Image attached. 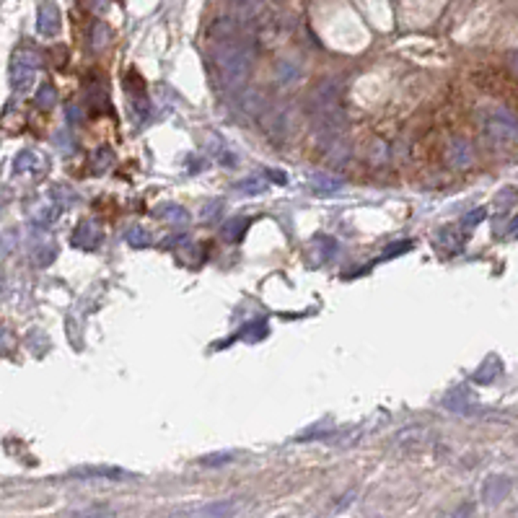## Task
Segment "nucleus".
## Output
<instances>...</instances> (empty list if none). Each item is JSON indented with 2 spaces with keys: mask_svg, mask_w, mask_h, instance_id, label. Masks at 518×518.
<instances>
[{
  "mask_svg": "<svg viewBox=\"0 0 518 518\" xmlns=\"http://www.w3.org/2000/svg\"><path fill=\"white\" fill-rule=\"evenodd\" d=\"M39 26H42L44 31H52V29H55V11H52V8H44V11H42Z\"/></svg>",
  "mask_w": 518,
  "mask_h": 518,
  "instance_id": "obj_2",
  "label": "nucleus"
},
{
  "mask_svg": "<svg viewBox=\"0 0 518 518\" xmlns=\"http://www.w3.org/2000/svg\"><path fill=\"white\" fill-rule=\"evenodd\" d=\"M472 78H475L477 88H482V91L492 93L497 99L518 107V76H513L511 71H505V68H482Z\"/></svg>",
  "mask_w": 518,
  "mask_h": 518,
  "instance_id": "obj_1",
  "label": "nucleus"
}]
</instances>
